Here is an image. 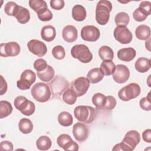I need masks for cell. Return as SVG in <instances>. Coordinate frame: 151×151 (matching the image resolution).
<instances>
[{"label":"cell","mask_w":151,"mask_h":151,"mask_svg":"<svg viewBox=\"0 0 151 151\" xmlns=\"http://www.w3.org/2000/svg\"><path fill=\"white\" fill-rule=\"evenodd\" d=\"M140 141V133L134 130L129 131L124 136L122 142L114 146L113 150L132 151Z\"/></svg>","instance_id":"obj_1"},{"label":"cell","mask_w":151,"mask_h":151,"mask_svg":"<svg viewBox=\"0 0 151 151\" xmlns=\"http://www.w3.org/2000/svg\"><path fill=\"white\" fill-rule=\"evenodd\" d=\"M112 10V4L109 1L101 0L98 2L96 9V20L101 25H106L110 18V12Z\"/></svg>","instance_id":"obj_2"},{"label":"cell","mask_w":151,"mask_h":151,"mask_svg":"<svg viewBox=\"0 0 151 151\" xmlns=\"http://www.w3.org/2000/svg\"><path fill=\"white\" fill-rule=\"evenodd\" d=\"M31 93L32 97L40 103L48 101L51 96V91L48 84L42 82L33 85L31 90Z\"/></svg>","instance_id":"obj_3"},{"label":"cell","mask_w":151,"mask_h":151,"mask_svg":"<svg viewBox=\"0 0 151 151\" xmlns=\"http://www.w3.org/2000/svg\"><path fill=\"white\" fill-rule=\"evenodd\" d=\"M74 114L79 122L90 124L96 117V111L95 109L91 106H78L74 109Z\"/></svg>","instance_id":"obj_4"},{"label":"cell","mask_w":151,"mask_h":151,"mask_svg":"<svg viewBox=\"0 0 151 151\" xmlns=\"http://www.w3.org/2000/svg\"><path fill=\"white\" fill-rule=\"evenodd\" d=\"M140 91L139 85L132 83L122 88L118 92V96L121 100L127 101L138 97Z\"/></svg>","instance_id":"obj_5"},{"label":"cell","mask_w":151,"mask_h":151,"mask_svg":"<svg viewBox=\"0 0 151 151\" xmlns=\"http://www.w3.org/2000/svg\"><path fill=\"white\" fill-rule=\"evenodd\" d=\"M71 54L74 58L78 59L83 63H88L93 59V54L87 46L84 44H77L73 46Z\"/></svg>","instance_id":"obj_6"},{"label":"cell","mask_w":151,"mask_h":151,"mask_svg":"<svg viewBox=\"0 0 151 151\" xmlns=\"http://www.w3.org/2000/svg\"><path fill=\"white\" fill-rule=\"evenodd\" d=\"M53 97L59 98L62 93L68 87L69 83L63 77L58 75L48 83Z\"/></svg>","instance_id":"obj_7"},{"label":"cell","mask_w":151,"mask_h":151,"mask_svg":"<svg viewBox=\"0 0 151 151\" xmlns=\"http://www.w3.org/2000/svg\"><path fill=\"white\" fill-rule=\"evenodd\" d=\"M15 108L25 116H31L35 110V106L33 102L28 100L25 97L19 96L17 97L14 101Z\"/></svg>","instance_id":"obj_8"},{"label":"cell","mask_w":151,"mask_h":151,"mask_svg":"<svg viewBox=\"0 0 151 151\" xmlns=\"http://www.w3.org/2000/svg\"><path fill=\"white\" fill-rule=\"evenodd\" d=\"M36 80V74L31 70H25L21 74L20 79L17 81V87L22 90L30 88Z\"/></svg>","instance_id":"obj_9"},{"label":"cell","mask_w":151,"mask_h":151,"mask_svg":"<svg viewBox=\"0 0 151 151\" xmlns=\"http://www.w3.org/2000/svg\"><path fill=\"white\" fill-rule=\"evenodd\" d=\"M113 35L114 38L123 44H129L133 38L132 32L126 27L123 26H117L114 30Z\"/></svg>","instance_id":"obj_10"},{"label":"cell","mask_w":151,"mask_h":151,"mask_svg":"<svg viewBox=\"0 0 151 151\" xmlns=\"http://www.w3.org/2000/svg\"><path fill=\"white\" fill-rule=\"evenodd\" d=\"M90 87L89 80L84 77H80L75 79L72 83L71 88L76 93L77 97L84 95Z\"/></svg>","instance_id":"obj_11"},{"label":"cell","mask_w":151,"mask_h":151,"mask_svg":"<svg viewBox=\"0 0 151 151\" xmlns=\"http://www.w3.org/2000/svg\"><path fill=\"white\" fill-rule=\"evenodd\" d=\"M21 48L16 42L2 43L0 45V54L1 57H15L20 52Z\"/></svg>","instance_id":"obj_12"},{"label":"cell","mask_w":151,"mask_h":151,"mask_svg":"<svg viewBox=\"0 0 151 151\" xmlns=\"http://www.w3.org/2000/svg\"><path fill=\"white\" fill-rule=\"evenodd\" d=\"M100 32L98 28L94 25H86L81 30V37L86 41L94 42L100 37Z\"/></svg>","instance_id":"obj_13"},{"label":"cell","mask_w":151,"mask_h":151,"mask_svg":"<svg viewBox=\"0 0 151 151\" xmlns=\"http://www.w3.org/2000/svg\"><path fill=\"white\" fill-rule=\"evenodd\" d=\"M130 71L129 68L123 64L116 65L115 70L113 73V78L119 84L126 83L129 78Z\"/></svg>","instance_id":"obj_14"},{"label":"cell","mask_w":151,"mask_h":151,"mask_svg":"<svg viewBox=\"0 0 151 151\" xmlns=\"http://www.w3.org/2000/svg\"><path fill=\"white\" fill-rule=\"evenodd\" d=\"M58 145L64 150L77 151L78 150V144L73 140L70 135L67 134H61L57 139Z\"/></svg>","instance_id":"obj_15"},{"label":"cell","mask_w":151,"mask_h":151,"mask_svg":"<svg viewBox=\"0 0 151 151\" xmlns=\"http://www.w3.org/2000/svg\"><path fill=\"white\" fill-rule=\"evenodd\" d=\"M29 51L37 57H43L47 52L46 45L38 40H31L27 43Z\"/></svg>","instance_id":"obj_16"},{"label":"cell","mask_w":151,"mask_h":151,"mask_svg":"<svg viewBox=\"0 0 151 151\" xmlns=\"http://www.w3.org/2000/svg\"><path fill=\"white\" fill-rule=\"evenodd\" d=\"M88 127L84 123L78 122L73 127V134L76 140L82 142L87 140L88 137Z\"/></svg>","instance_id":"obj_17"},{"label":"cell","mask_w":151,"mask_h":151,"mask_svg":"<svg viewBox=\"0 0 151 151\" xmlns=\"http://www.w3.org/2000/svg\"><path fill=\"white\" fill-rule=\"evenodd\" d=\"M62 37L67 42H73L78 37L77 28L71 25H66L63 29Z\"/></svg>","instance_id":"obj_18"},{"label":"cell","mask_w":151,"mask_h":151,"mask_svg":"<svg viewBox=\"0 0 151 151\" xmlns=\"http://www.w3.org/2000/svg\"><path fill=\"white\" fill-rule=\"evenodd\" d=\"M14 17H15L19 23L21 24H25L29 21V11L26 8H24L20 5H18L14 12Z\"/></svg>","instance_id":"obj_19"},{"label":"cell","mask_w":151,"mask_h":151,"mask_svg":"<svg viewBox=\"0 0 151 151\" xmlns=\"http://www.w3.org/2000/svg\"><path fill=\"white\" fill-rule=\"evenodd\" d=\"M136 55V50L132 47L123 48L120 49L117 52L118 58L125 62L131 61L135 58Z\"/></svg>","instance_id":"obj_20"},{"label":"cell","mask_w":151,"mask_h":151,"mask_svg":"<svg viewBox=\"0 0 151 151\" xmlns=\"http://www.w3.org/2000/svg\"><path fill=\"white\" fill-rule=\"evenodd\" d=\"M41 36L45 41L50 42L53 41L56 36V31L55 28L51 25L44 26L41 31Z\"/></svg>","instance_id":"obj_21"},{"label":"cell","mask_w":151,"mask_h":151,"mask_svg":"<svg viewBox=\"0 0 151 151\" xmlns=\"http://www.w3.org/2000/svg\"><path fill=\"white\" fill-rule=\"evenodd\" d=\"M104 74L101 71L100 68H94L91 69L87 74V78L92 84L97 83L102 80Z\"/></svg>","instance_id":"obj_22"},{"label":"cell","mask_w":151,"mask_h":151,"mask_svg":"<svg viewBox=\"0 0 151 151\" xmlns=\"http://www.w3.org/2000/svg\"><path fill=\"white\" fill-rule=\"evenodd\" d=\"M72 17L77 21H83L86 18V10L81 5H76L72 9Z\"/></svg>","instance_id":"obj_23"},{"label":"cell","mask_w":151,"mask_h":151,"mask_svg":"<svg viewBox=\"0 0 151 151\" xmlns=\"http://www.w3.org/2000/svg\"><path fill=\"white\" fill-rule=\"evenodd\" d=\"M134 67L139 73H146L150 68V60L145 57H140L135 62Z\"/></svg>","instance_id":"obj_24"},{"label":"cell","mask_w":151,"mask_h":151,"mask_svg":"<svg viewBox=\"0 0 151 151\" xmlns=\"http://www.w3.org/2000/svg\"><path fill=\"white\" fill-rule=\"evenodd\" d=\"M135 35L136 38L140 40H146L150 37V28L146 25H140L135 30Z\"/></svg>","instance_id":"obj_25"},{"label":"cell","mask_w":151,"mask_h":151,"mask_svg":"<svg viewBox=\"0 0 151 151\" xmlns=\"http://www.w3.org/2000/svg\"><path fill=\"white\" fill-rule=\"evenodd\" d=\"M37 74L38 77L42 81L49 82L54 78L55 71L51 66L48 65L45 70L42 71H37Z\"/></svg>","instance_id":"obj_26"},{"label":"cell","mask_w":151,"mask_h":151,"mask_svg":"<svg viewBox=\"0 0 151 151\" xmlns=\"http://www.w3.org/2000/svg\"><path fill=\"white\" fill-rule=\"evenodd\" d=\"M52 145V142L50 138L47 136H40L36 142V146L38 149L40 150H47L50 149Z\"/></svg>","instance_id":"obj_27"},{"label":"cell","mask_w":151,"mask_h":151,"mask_svg":"<svg viewBox=\"0 0 151 151\" xmlns=\"http://www.w3.org/2000/svg\"><path fill=\"white\" fill-rule=\"evenodd\" d=\"M77 95L74 90L71 88H67L63 94V101L68 105L74 104L77 101Z\"/></svg>","instance_id":"obj_28"},{"label":"cell","mask_w":151,"mask_h":151,"mask_svg":"<svg viewBox=\"0 0 151 151\" xmlns=\"http://www.w3.org/2000/svg\"><path fill=\"white\" fill-rule=\"evenodd\" d=\"M99 55L100 58L103 60L111 61L114 58V52L113 50L109 46H101L99 50Z\"/></svg>","instance_id":"obj_29"},{"label":"cell","mask_w":151,"mask_h":151,"mask_svg":"<svg viewBox=\"0 0 151 151\" xmlns=\"http://www.w3.org/2000/svg\"><path fill=\"white\" fill-rule=\"evenodd\" d=\"M115 68L116 65L112 61L106 60L101 63L100 69L104 76H110L114 73Z\"/></svg>","instance_id":"obj_30"},{"label":"cell","mask_w":151,"mask_h":151,"mask_svg":"<svg viewBox=\"0 0 151 151\" xmlns=\"http://www.w3.org/2000/svg\"><path fill=\"white\" fill-rule=\"evenodd\" d=\"M18 128L20 132L22 133L28 134L33 130V124L29 119L27 118H23L19 122Z\"/></svg>","instance_id":"obj_31"},{"label":"cell","mask_w":151,"mask_h":151,"mask_svg":"<svg viewBox=\"0 0 151 151\" xmlns=\"http://www.w3.org/2000/svg\"><path fill=\"white\" fill-rule=\"evenodd\" d=\"M58 122L62 126L68 127L73 124V119L70 113L62 111L58 116Z\"/></svg>","instance_id":"obj_32"},{"label":"cell","mask_w":151,"mask_h":151,"mask_svg":"<svg viewBox=\"0 0 151 151\" xmlns=\"http://www.w3.org/2000/svg\"><path fill=\"white\" fill-rule=\"evenodd\" d=\"M11 104L6 100L0 101V118L3 119L10 115L12 111Z\"/></svg>","instance_id":"obj_33"},{"label":"cell","mask_w":151,"mask_h":151,"mask_svg":"<svg viewBox=\"0 0 151 151\" xmlns=\"http://www.w3.org/2000/svg\"><path fill=\"white\" fill-rule=\"evenodd\" d=\"M114 21L117 26L126 27L129 23L130 17L126 12H120L115 16Z\"/></svg>","instance_id":"obj_34"},{"label":"cell","mask_w":151,"mask_h":151,"mask_svg":"<svg viewBox=\"0 0 151 151\" xmlns=\"http://www.w3.org/2000/svg\"><path fill=\"white\" fill-rule=\"evenodd\" d=\"M29 5L37 14L44 9L48 8L47 3L44 0H30Z\"/></svg>","instance_id":"obj_35"},{"label":"cell","mask_w":151,"mask_h":151,"mask_svg":"<svg viewBox=\"0 0 151 151\" xmlns=\"http://www.w3.org/2000/svg\"><path fill=\"white\" fill-rule=\"evenodd\" d=\"M106 96L100 93H97L94 94L92 97L93 104L97 108L103 109L105 104Z\"/></svg>","instance_id":"obj_36"},{"label":"cell","mask_w":151,"mask_h":151,"mask_svg":"<svg viewBox=\"0 0 151 151\" xmlns=\"http://www.w3.org/2000/svg\"><path fill=\"white\" fill-rule=\"evenodd\" d=\"M52 54L57 60H63L65 56V50L61 45H57L52 50Z\"/></svg>","instance_id":"obj_37"},{"label":"cell","mask_w":151,"mask_h":151,"mask_svg":"<svg viewBox=\"0 0 151 151\" xmlns=\"http://www.w3.org/2000/svg\"><path fill=\"white\" fill-rule=\"evenodd\" d=\"M40 20L42 21H49L52 18V14L48 8L44 9L37 13Z\"/></svg>","instance_id":"obj_38"},{"label":"cell","mask_w":151,"mask_h":151,"mask_svg":"<svg viewBox=\"0 0 151 151\" xmlns=\"http://www.w3.org/2000/svg\"><path fill=\"white\" fill-rule=\"evenodd\" d=\"M116 100L112 96H106V102L103 106V109L107 110H111L114 109L116 106Z\"/></svg>","instance_id":"obj_39"},{"label":"cell","mask_w":151,"mask_h":151,"mask_svg":"<svg viewBox=\"0 0 151 151\" xmlns=\"http://www.w3.org/2000/svg\"><path fill=\"white\" fill-rule=\"evenodd\" d=\"M140 107L144 110L150 111L151 110V102L150 98V92L148 93L147 96L143 97L139 101Z\"/></svg>","instance_id":"obj_40"},{"label":"cell","mask_w":151,"mask_h":151,"mask_svg":"<svg viewBox=\"0 0 151 151\" xmlns=\"http://www.w3.org/2000/svg\"><path fill=\"white\" fill-rule=\"evenodd\" d=\"M147 16L148 15L144 11L139 8L136 9L133 13V17L134 19L137 22H142L145 21L147 18Z\"/></svg>","instance_id":"obj_41"},{"label":"cell","mask_w":151,"mask_h":151,"mask_svg":"<svg viewBox=\"0 0 151 151\" xmlns=\"http://www.w3.org/2000/svg\"><path fill=\"white\" fill-rule=\"evenodd\" d=\"M17 6H18V5L14 2L9 1V2H7L5 5V7H4V11L5 12V14L7 15L14 17V12L16 9V8L17 7Z\"/></svg>","instance_id":"obj_42"},{"label":"cell","mask_w":151,"mask_h":151,"mask_svg":"<svg viewBox=\"0 0 151 151\" xmlns=\"http://www.w3.org/2000/svg\"><path fill=\"white\" fill-rule=\"evenodd\" d=\"M48 64L47 61L42 58H38L34 63V67L37 71H42L46 69Z\"/></svg>","instance_id":"obj_43"},{"label":"cell","mask_w":151,"mask_h":151,"mask_svg":"<svg viewBox=\"0 0 151 151\" xmlns=\"http://www.w3.org/2000/svg\"><path fill=\"white\" fill-rule=\"evenodd\" d=\"M50 6L55 10H61L64 6L65 2L63 0H51Z\"/></svg>","instance_id":"obj_44"},{"label":"cell","mask_w":151,"mask_h":151,"mask_svg":"<svg viewBox=\"0 0 151 151\" xmlns=\"http://www.w3.org/2000/svg\"><path fill=\"white\" fill-rule=\"evenodd\" d=\"M139 8L144 11L147 15H150L151 3L149 1H142L139 6Z\"/></svg>","instance_id":"obj_45"},{"label":"cell","mask_w":151,"mask_h":151,"mask_svg":"<svg viewBox=\"0 0 151 151\" xmlns=\"http://www.w3.org/2000/svg\"><path fill=\"white\" fill-rule=\"evenodd\" d=\"M13 144L7 140L2 141L0 143V149L2 151H12L14 149Z\"/></svg>","instance_id":"obj_46"},{"label":"cell","mask_w":151,"mask_h":151,"mask_svg":"<svg viewBox=\"0 0 151 151\" xmlns=\"http://www.w3.org/2000/svg\"><path fill=\"white\" fill-rule=\"evenodd\" d=\"M142 138L143 140L147 143L151 142V130L150 129H146L143 132Z\"/></svg>","instance_id":"obj_47"},{"label":"cell","mask_w":151,"mask_h":151,"mask_svg":"<svg viewBox=\"0 0 151 151\" xmlns=\"http://www.w3.org/2000/svg\"><path fill=\"white\" fill-rule=\"evenodd\" d=\"M1 92L0 94L1 95H3L4 93H5L6 92L7 90V83L5 81V80L4 79V78L2 76H1Z\"/></svg>","instance_id":"obj_48"},{"label":"cell","mask_w":151,"mask_h":151,"mask_svg":"<svg viewBox=\"0 0 151 151\" xmlns=\"http://www.w3.org/2000/svg\"><path fill=\"white\" fill-rule=\"evenodd\" d=\"M150 38H148V41H146V43H145V46H146V48L149 51H150Z\"/></svg>","instance_id":"obj_49"}]
</instances>
